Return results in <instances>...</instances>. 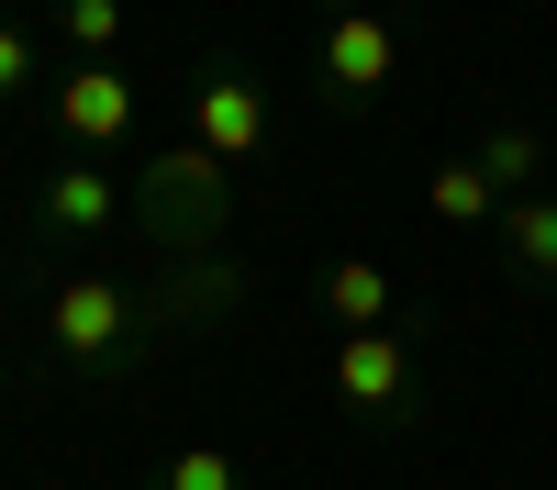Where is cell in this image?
<instances>
[{
    "label": "cell",
    "instance_id": "6",
    "mask_svg": "<svg viewBox=\"0 0 557 490\" xmlns=\"http://www.w3.org/2000/svg\"><path fill=\"white\" fill-rule=\"evenodd\" d=\"M190 146L223 156V167H246V156L268 146V89H257L246 67H212V78L190 89Z\"/></svg>",
    "mask_w": 557,
    "mask_h": 490
},
{
    "label": "cell",
    "instance_id": "5",
    "mask_svg": "<svg viewBox=\"0 0 557 490\" xmlns=\"http://www.w3.org/2000/svg\"><path fill=\"white\" fill-rule=\"evenodd\" d=\"M45 112H57V134H67L78 156H112L146 101H134V78H123V67H67L57 89H45Z\"/></svg>",
    "mask_w": 557,
    "mask_h": 490
},
{
    "label": "cell",
    "instance_id": "8",
    "mask_svg": "<svg viewBox=\"0 0 557 490\" xmlns=\"http://www.w3.org/2000/svg\"><path fill=\"white\" fill-rule=\"evenodd\" d=\"M312 301H323V324H335V335H391V324H401V279H391L380 256H335V267L312 279Z\"/></svg>",
    "mask_w": 557,
    "mask_h": 490
},
{
    "label": "cell",
    "instance_id": "9",
    "mask_svg": "<svg viewBox=\"0 0 557 490\" xmlns=\"http://www.w3.org/2000/svg\"><path fill=\"white\" fill-rule=\"evenodd\" d=\"M502 267H513L524 290H557V190H535V201H502Z\"/></svg>",
    "mask_w": 557,
    "mask_h": 490
},
{
    "label": "cell",
    "instance_id": "2",
    "mask_svg": "<svg viewBox=\"0 0 557 490\" xmlns=\"http://www.w3.org/2000/svg\"><path fill=\"white\" fill-rule=\"evenodd\" d=\"M223 212H235V167L201 156V146H168L134 167V223H146L157 246H212Z\"/></svg>",
    "mask_w": 557,
    "mask_h": 490
},
{
    "label": "cell",
    "instance_id": "15",
    "mask_svg": "<svg viewBox=\"0 0 557 490\" xmlns=\"http://www.w3.org/2000/svg\"><path fill=\"white\" fill-rule=\"evenodd\" d=\"M34 78H45V45H34L23 23H0V101H23Z\"/></svg>",
    "mask_w": 557,
    "mask_h": 490
},
{
    "label": "cell",
    "instance_id": "17",
    "mask_svg": "<svg viewBox=\"0 0 557 490\" xmlns=\"http://www.w3.org/2000/svg\"><path fill=\"white\" fill-rule=\"evenodd\" d=\"M0 390H12V345H0Z\"/></svg>",
    "mask_w": 557,
    "mask_h": 490
},
{
    "label": "cell",
    "instance_id": "1",
    "mask_svg": "<svg viewBox=\"0 0 557 490\" xmlns=\"http://www.w3.org/2000/svg\"><path fill=\"white\" fill-rule=\"evenodd\" d=\"M134 345H146V301H134L123 279H57L45 290V356H57V368L112 379Z\"/></svg>",
    "mask_w": 557,
    "mask_h": 490
},
{
    "label": "cell",
    "instance_id": "10",
    "mask_svg": "<svg viewBox=\"0 0 557 490\" xmlns=\"http://www.w3.org/2000/svg\"><path fill=\"white\" fill-rule=\"evenodd\" d=\"M469 156L491 167V190H502V201H535V178H546V134H535V123H491Z\"/></svg>",
    "mask_w": 557,
    "mask_h": 490
},
{
    "label": "cell",
    "instance_id": "16",
    "mask_svg": "<svg viewBox=\"0 0 557 490\" xmlns=\"http://www.w3.org/2000/svg\"><path fill=\"white\" fill-rule=\"evenodd\" d=\"M312 12H323V23H346V12H368V0H312Z\"/></svg>",
    "mask_w": 557,
    "mask_h": 490
},
{
    "label": "cell",
    "instance_id": "3",
    "mask_svg": "<svg viewBox=\"0 0 557 490\" xmlns=\"http://www.w3.org/2000/svg\"><path fill=\"white\" fill-rule=\"evenodd\" d=\"M323 390L346 401L357 424H412L424 413V368H412V335H335V356H323Z\"/></svg>",
    "mask_w": 557,
    "mask_h": 490
},
{
    "label": "cell",
    "instance_id": "12",
    "mask_svg": "<svg viewBox=\"0 0 557 490\" xmlns=\"http://www.w3.org/2000/svg\"><path fill=\"white\" fill-rule=\"evenodd\" d=\"M45 34H57L78 67H112V45H123V0H45Z\"/></svg>",
    "mask_w": 557,
    "mask_h": 490
},
{
    "label": "cell",
    "instance_id": "14",
    "mask_svg": "<svg viewBox=\"0 0 557 490\" xmlns=\"http://www.w3.org/2000/svg\"><path fill=\"white\" fill-rule=\"evenodd\" d=\"M157 490H246V468L223 457V445H178V457L157 468Z\"/></svg>",
    "mask_w": 557,
    "mask_h": 490
},
{
    "label": "cell",
    "instance_id": "13",
    "mask_svg": "<svg viewBox=\"0 0 557 490\" xmlns=\"http://www.w3.org/2000/svg\"><path fill=\"white\" fill-rule=\"evenodd\" d=\"M235 301H246V267H235V256H223V267L190 256V267H178V290H168V324H212V312H235Z\"/></svg>",
    "mask_w": 557,
    "mask_h": 490
},
{
    "label": "cell",
    "instance_id": "11",
    "mask_svg": "<svg viewBox=\"0 0 557 490\" xmlns=\"http://www.w3.org/2000/svg\"><path fill=\"white\" fill-rule=\"evenodd\" d=\"M424 212L469 235V223H502V190H491V167H480V156H446V167L424 178Z\"/></svg>",
    "mask_w": 557,
    "mask_h": 490
},
{
    "label": "cell",
    "instance_id": "4",
    "mask_svg": "<svg viewBox=\"0 0 557 490\" xmlns=\"http://www.w3.org/2000/svg\"><path fill=\"white\" fill-rule=\"evenodd\" d=\"M312 78L335 89V101H380V89L401 78V23H380V12L323 23V34H312Z\"/></svg>",
    "mask_w": 557,
    "mask_h": 490
},
{
    "label": "cell",
    "instance_id": "7",
    "mask_svg": "<svg viewBox=\"0 0 557 490\" xmlns=\"http://www.w3.org/2000/svg\"><path fill=\"white\" fill-rule=\"evenodd\" d=\"M123 212H134V178H112L101 156L45 167V190H34V223H45V235H112Z\"/></svg>",
    "mask_w": 557,
    "mask_h": 490
}]
</instances>
